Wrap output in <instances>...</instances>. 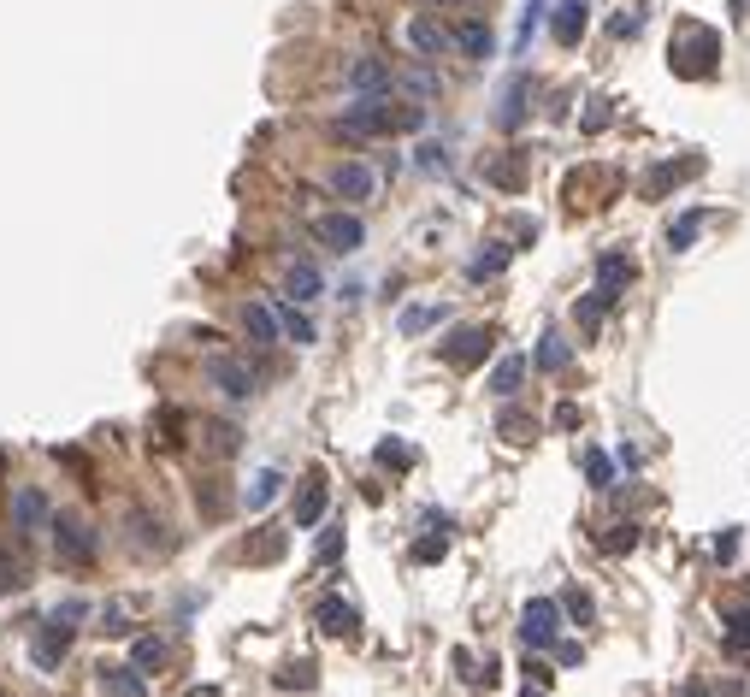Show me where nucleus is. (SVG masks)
Listing matches in <instances>:
<instances>
[{"label": "nucleus", "instance_id": "nucleus-1", "mask_svg": "<svg viewBox=\"0 0 750 697\" xmlns=\"http://www.w3.org/2000/svg\"><path fill=\"white\" fill-rule=\"evenodd\" d=\"M668 60L680 77H709L715 60H721V36L715 30H703V24H686L680 36H674V48H668Z\"/></svg>", "mask_w": 750, "mask_h": 697}, {"label": "nucleus", "instance_id": "nucleus-2", "mask_svg": "<svg viewBox=\"0 0 750 697\" xmlns=\"http://www.w3.org/2000/svg\"><path fill=\"white\" fill-rule=\"evenodd\" d=\"M48 532H54L60 562H71V568H89V562L101 556V532H95L83 514H54V520H48Z\"/></svg>", "mask_w": 750, "mask_h": 697}, {"label": "nucleus", "instance_id": "nucleus-3", "mask_svg": "<svg viewBox=\"0 0 750 697\" xmlns=\"http://www.w3.org/2000/svg\"><path fill=\"white\" fill-rule=\"evenodd\" d=\"M562 603L556 597H532L526 609H520V644L526 650H556L562 644Z\"/></svg>", "mask_w": 750, "mask_h": 697}, {"label": "nucleus", "instance_id": "nucleus-4", "mask_svg": "<svg viewBox=\"0 0 750 697\" xmlns=\"http://www.w3.org/2000/svg\"><path fill=\"white\" fill-rule=\"evenodd\" d=\"M313 237L331 254H355L367 243V225H361L355 213H319V219H313Z\"/></svg>", "mask_w": 750, "mask_h": 697}, {"label": "nucleus", "instance_id": "nucleus-5", "mask_svg": "<svg viewBox=\"0 0 750 697\" xmlns=\"http://www.w3.org/2000/svg\"><path fill=\"white\" fill-rule=\"evenodd\" d=\"M48 520H54V503H48L42 485H18V491H12V532H18V538L42 532Z\"/></svg>", "mask_w": 750, "mask_h": 697}, {"label": "nucleus", "instance_id": "nucleus-6", "mask_svg": "<svg viewBox=\"0 0 750 697\" xmlns=\"http://www.w3.org/2000/svg\"><path fill=\"white\" fill-rule=\"evenodd\" d=\"M343 83H349V95H390V89H396V71H390V60H378V54H361V60H349Z\"/></svg>", "mask_w": 750, "mask_h": 697}, {"label": "nucleus", "instance_id": "nucleus-7", "mask_svg": "<svg viewBox=\"0 0 750 697\" xmlns=\"http://www.w3.org/2000/svg\"><path fill=\"white\" fill-rule=\"evenodd\" d=\"M207 384L219 396H231V402H249L254 396V373L243 361H231V355H207Z\"/></svg>", "mask_w": 750, "mask_h": 697}, {"label": "nucleus", "instance_id": "nucleus-8", "mask_svg": "<svg viewBox=\"0 0 750 697\" xmlns=\"http://www.w3.org/2000/svg\"><path fill=\"white\" fill-rule=\"evenodd\" d=\"M491 343H497V337H491L485 325H461V331L443 343V361H449V367H479V361L491 355Z\"/></svg>", "mask_w": 750, "mask_h": 697}, {"label": "nucleus", "instance_id": "nucleus-9", "mask_svg": "<svg viewBox=\"0 0 750 697\" xmlns=\"http://www.w3.org/2000/svg\"><path fill=\"white\" fill-rule=\"evenodd\" d=\"M373 190H378V172L367 160H343V166L331 172V195H337V201H373Z\"/></svg>", "mask_w": 750, "mask_h": 697}, {"label": "nucleus", "instance_id": "nucleus-10", "mask_svg": "<svg viewBox=\"0 0 750 697\" xmlns=\"http://www.w3.org/2000/svg\"><path fill=\"white\" fill-rule=\"evenodd\" d=\"M402 36H408V48H414V54H420V60H438L443 48H449V42H455V36H449V30H443L438 18H432V12H414V18H408V24H402Z\"/></svg>", "mask_w": 750, "mask_h": 697}, {"label": "nucleus", "instance_id": "nucleus-11", "mask_svg": "<svg viewBox=\"0 0 750 697\" xmlns=\"http://www.w3.org/2000/svg\"><path fill=\"white\" fill-rule=\"evenodd\" d=\"M313 621H319V633H325V638H343V644H355V638H361V615H355L349 603H337V597H325V603L313 609Z\"/></svg>", "mask_w": 750, "mask_h": 697}, {"label": "nucleus", "instance_id": "nucleus-12", "mask_svg": "<svg viewBox=\"0 0 750 697\" xmlns=\"http://www.w3.org/2000/svg\"><path fill=\"white\" fill-rule=\"evenodd\" d=\"M638 278V260L632 254H621V249H609L603 260H597V290L609 296V302H621V290Z\"/></svg>", "mask_w": 750, "mask_h": 697}, {"label": "nucleus", "instance_id": "nucleus-13", "mask_svg": "<svg viewBox=\"0 0 750 697\" xmlns=\"http://www.w3.org/2000/svg\"><path fill=\"white\" fill-rule=\"evenodd\" d=\"M455 48H461L467 60H491V54H497V36H491L485 18H467V24L455 30Z\"/></svg>", "mask_w": 750, "mask_h": 697}, {"label": "nucleus", "instance_id": "nucleus-14", "mask_svg": "<svg viewBox=\"0 0 750 697\" xmlns=\"http://www.w3.org/2000/svg\"><path fill=\"white\" fill-rule=\"evenodd\" d=\"M284 290H290V302H319V290H325V278H319V266L313 260H296L290 272H284Z\"/></svg>", "mask_w": 750, "mask_h": 697}, {"label": "nucleus", "instance_id": "nucleus-15", "mask_svg": "<svg viewBox=\"0 0 750 697\" xmlns=\"http://www.w3.org/2000/svg\"><path fill=\"white\" fill-rule=\"evenodd\" d=\"M585 12H591V0H562V6H556L550 30H556V42H562V48H573V42L585 36Z\"/></svg>", "mask_w": 750, "mask_h": 697}, {"label": "nucleus", "instance_id": "nucleus-16", "mask_svg": "<svg viewBox=\"0 0 750 697\" xmlns=\"http://www.w3.org/2000/svg\"><path fill=\"white\" fill-rule=\"evenodd\" d=\"M65 644H71V627H60V615H54V621H48V633L30 644V662H36V668H54V662L65 656Z\"/></svg>", "mask_w": 750, "mask_h": 697}, {"label": "nucleus", "instance_id": "nucleus-17", "mask_svg": "<svg viewBox=\"0 0 750 697\" xmlns=\"http://www.w3.org/2000/svg\"><path fill=\"white\" fill-rule=\"evenodd\" d=\"M243 331H249L260 349H272V343H278V331H284V325H278V308H260V302H249V308H243Z\"/></svg>", "mask_w": 750, "mask_h": 697}, {"label": "nucleus", "instance_id": "nucleus-18", "mask_svg": "<svg viewBox=\"0 0 750 697\" xmlns=\"http://www.w3.org/2000/svg\"><path fill=\"white\" fill-rule=\"evenodd\" d=\"M319 514H325V479L308 473V485H302V497H296V532L319 526Z\"/></svg>", "mask_w": 750, "mask_h": 697}, {"label": "nucleus", "instance_id": "nucleus-19", "mask_svg": "<svg viewBox=\"0 0 750 697\" xmlns=\"http://www.w3.org/2000/svg\"><path fill=\"white\" fill-rule=\"evenodd\" d=\"M567 361H573L567 337H562V331H544V337H538V355H532V367H538V373H562Z\"/></svg>", "mask_w": 750, "mask_h": 697}, {"label": "nucleus", "instance_id": "nucleus-20", "mask_svg": "<svg viewBox=\"0 0 750 697\" xmlns=\"http://www.w3.org/2000/svg\"><path fill=\"white\" fill-rule=\"evenodd\" d=\"M526 367H532L526 355H502L497 373H491V396H502V402H508V396H514V390L526 384Z\"/></svg>", "mask_w": 750, "mask_h": 697}, {"label": "nucleus", "instance_id": "nucleus-21", "mask_svg": "<svg viewBox=\"0 0 750 697\" xmlns=\"http://www.w3.org/2000/svg\"><path fill=\"white\" fill-rule=\"evenodd\" d=\"M526 95H532V83H526V77H514V83L502 89V107H497V125L502 130H520V119H526Z\"/></svg>", "mask_w": 750, "mask_h": 697}, {"label": "nucleus", "instance_id": "nucleus-22", "mask_svg": "<svg viewBox=\"0 0 750 697\" xmlns=\"http://www.w3.org/2000/svg\"><path fill=\"white\" fill-rule=\"evenodd\" d=\"M691 172H703V160H697V154H691V160H680V166H656V172L644 178V195H668L674 184H686Z\"/></svg>", "mask_w": 750, "mask_h": 697}, {"label": "nucleus", "instance_id": "nucleus-23", "mask_svg": "<svg viewBox=\"0 0 750 697\" xmlns=\"http://www.w3.org/2000/svg\"><path fill=\"white\" fill-rule=\"evenodd\" d=\"M278 325H284V337H290L296 349H308L313 337H319V331H313V319L302 314V302H278Z\"/></svg>", "mask_w": 750, "mask_h": 697}, {"label": "nucleus", "instance_id": "nucleus-24", "mask_svg": "<svg viewBox=\"0 0 750 697\" xmlns=\"http://www.w3.org/2000/svg\"><path fill=\"white\" fill-rule=\"evenodd\" d=\"M278 491H284V473H278V467H266V473L254 479L249 491H243V508H249V514H260V508L278 503Z\"/></svg>", "mask_w": 750, "mask_h": 697}, {"label": "nucleus", "instance_id": "nucleus-25", "mask_svg": "<svg viewBox=\"0 0 750 697\" xmlns=\"http://www.w3.org/2000/svg\"><path fill=\"white\" fill-rule=\"evenodd\" d=\"M703 225H709V213H703V207H691V213H680V219L668 225V249H674V254H686L691 243H697V231H703Z\"/></svg>", "mask_w": 750, "mask_h": 697}, {"label": "nucleus", "instance_id": "nucleus-26", "mask_svg": "<svg viewBox=\"0 0 750 697\" xmlns=\"http://www.w3.org/2000/svg\"><path fill=\"white\" fill-rule=\"evenodd\" d=\"M402 89H408V95H414V101H420V107H426V101H432V95H438L443 83H438V71H432V65L420 60V65H408V71H402Z\"/></svg>", "mask_w": 750, "mask_h": 697}, {"label": "nucleus", "instance_id": "nucleus-27", "mask_svg": "<svg viewBox=\"0 0 750 697\" xmlns=\"http://www.w3.org/2000/svg\"><path fill=\"white\" fill-rule=\"evenodd\" d=\"M508 254H514V249H502V243H485V254H473V266H467V278H473V284H485V278H497L502 266H508Z\"/></svg>", "mask_w": 750, "mask_h": 697}, {"label": "nucleus", "instance_id": "nucleus-28", "mask_svg": "<svg viewBox=\"0 0 750 697\" xmlns=\"http://www.w3.org/2000/svg\"><path fill=\"white\" fill-rule=\"evenodd\" d=\"M130 668H136V674H160V668H166V644H160V638H136Z\"/></svg>", "mask_w": 750, "mask_h": 697}, {"label": "nucleus", "instance_id": "nucleus-29", "mask_svg": "<svg viewBox=\"0 0 750 697\" xmlns=\"http://www.w3.org/2000/svg\"><path fill=\"white\" fill-rule=\"evenodd\" d=\"M438 319H443V308H432V302H414V308H402V319H396V325H402V337H420V331H432Z\"/></svg>", "mask_w": 750, "mask_h": 697}, {"label": "nucleus", "instance_id": "nucleus-30", "mask_svg": "<svg viewBox=\"0 0 750 697\" xmlns=\"http://www.w3.org/2000/svg\"><path fill=\"white\" fill-rule=\"evenodd\" d=\"M101 692L107 697H142V680H136V668H101Z\"/></svg>", "mask_w": 750, "mask_h": 697}, {"label": "nucleus", "instance_id": "nucleus-31", "mask_svg": "<svg viewBox=\"0 0 750 697\" xmlns=\"http://www.w3.org/2000/svg\"><path fill=\"white\" fill-rule=\"evenodd\" d=\"M585 479H591L597 491H615V461H609L603 449H585Z\"/></svg>", "mask_w": 750, "mask_h": 697}, {"label": "nucleus", "instance_id": "nucleus-32", "mask_svg": "<svg viewBox=\"0 0 750 697\" xmlns=\"http://www.w3.org/2000/svg\"><path fill=\"white\" fill-rule=\"evenodd\" d=\"M597 550H609V556H626V550H638V526H632V520L609 526V532L597 538Z\"/></svg>", "mask_w": 750, "mask_h": 697}, {"label": "nucleus", "instance_id": "nucleus-33", "mask_svg": "<svg viewBox=\"0 0 750 697\" xmlns=\"http://www.w3.org/2000/svg\"><path fill=\"white\" fill-rule=\"evenodd\" d=\"M378 461L396 467V473H408V467H414V449L402 444V438H384V444H378Z\"/></svg>", "mask_w": 750, "mask_h": 697}, {"label": "nucleus", "instance_id": "nucleus-34", "mask_svg": "<svg viewBox=\"0 0 750 697\" xmlns=\"http://www.w3.org/2000/svg\"><path fill=\"white\" fill-rule=\"evenodd\" d=\"M130 532H136V544H142V550H148V544H154V550H166V538H160L166 526H160V520H148V514H130Z\"/></svg>", "mask_w": 750, "mask_h": 697}, {"label": "nucleus", "instance_id": "nucleus-35", "mask_svg": "<svg viewBox=\"0 0 750 697\" xmlns=\"http://www.w3.org/2000/svg\"><path fill=\"white\" fill-rule=\"evenodd\" d=\"M727 650H750V609L727 615Z\"/></svg>", "mask_w": 750, "mask_h": 697}, {"label": "nucleus", "instance_id": "nucleus-36", "mask_svg": "<svg viewBox=\"0 0 750 697\" xmlns=\"http://www.w3.org/2000/svg\"><path fill=\"white\" fill-rule=\"evenodd\" d=\"M538 18H544V0H526V18H520V36H514V54L532 42V30H538Z\"/></svg>", "mask_w": 750, "mask_h": 697}, {"label": "nucleus", "instance_id": "nucleus-37", "mask_svg": "<svg viewBox=\"0 0 750 697\" xmlns=\"http://www.w3.org/2000/svg\"><path fill=\"white\" fill-rule=\"evenodd\" d=\"M562 609H567V615H573V621H579V627H591V615H597L585 591H567V597H562Z\"/></svg>", "mask_w": 750, "mask_h": 697}, {"label": "nucleus", "instance_id": "nucleus-38", "mask_svg": "<svg viewBox=\"0 0 750 697\" xmlns=\"http://www.w3.org/2000/svg\"><path fill=\"white\" fill-rule=\"evenodd\" d=\"M420 172H449V154H443V142H420Z\"/></svg>", "mask_w": 750, "mask_h": 697}, {"label": "nucleus", "instance_id": "nucleus-39", "mask_svg": "<svg viewBox=\"0 0 750 697\" xmlns=\"http://www.w3.org/2000/svg\"><path fill=\"white\" fill-rule=\"evenodd\" d=\"M443 550H449V538H420V544H414V562H443Z\"/></svg>", "mask_w": 750, "mask_h": 697}, {"label": "nucleus", "instance_id": "nucleus-40", "mask_svg": "<svg viewBox=\"0 0 750 697\" xmlns=\"http://www.w3.org/2000/svg\"><path fill=\"white\" fill-rule=\"evenodd\" d=\"M739 556V532L727 526V532H715V562H733Z\"/></svg>", "mask_w": 750, "mask_h": 697}, {"label": "nucleus", "instance_id": "nucleus-41", "mask_svg": "<svg viewBox=\"0 0 750 697\" xmlns=\"http://www.w3.org/2000/svg\"><path fill=\"white\" fill-rule=\"evenodd\" d=\"M278 680H284V686H313V662H290Z\"/></svg>", "mask_w": 750, "mask_h": 697}, {"label": "nucleus", "instance_id": "nucleus-42", "mask_svg": "<svg viewBox=\"0 0 750 697\" xmlns=\"http://www.w3.org/2000/svg\"><path fill=\"white\" fill-rule=\"evenodd\" d=\"M638 30H644V12H638V6H632V12H621V18H615V36H638Z\"/></svg>", "mask_w": 750, "mask_h": 697}, {"label": "nucleus", "instance_id": "nucleus-43", "mask_svg": "<svg viewBox=\"0 0 750 697\" xmlns=\"http://www.w3.org/2000/svg\"><path fill=\"white\" fill-rule=\"evenodd\" d=\"M101 621H107V633H130V609H125V603H113Z\"/></svg>", "mask_w": 750, "mask_h": 697}, {"label": "nucleus", "instance_id": "nucleus-44", "mask_svg": "<svg viewBox=\"0 0 750 697\" xmlns=\"http://www.w3.org/2000/svg\"><path fill=\"white\" fill-rule=\"evenodd\" d=\"M213 449L231 455V449H237V426H213Z\"/></svg>", "mask_w": 750, "mask_h": 697}, {"label": "nucleus", "instance_id": "nucleus-45", "mask_svg": "<svg viewBox=\"0 0 750 697\" xmlns=\"http://www.w3.org/2000/svg\"><path fill=\"white\" fill-rule=\"evenodd\" d=\"M609 125V101H591V113H585V130H603Z\"/></svg>", "mask_w": 750, "mask_h": 697}, {"label": "nucleus", "instance_id": "nucleus-46", "mask_svg": "<svg viewBox=\"0 0 750 697\" xmlns=\"http://www.w3.org/2000/svg\"><path fill=\"white\" fill-rule=\"evenodd\" d=\"M6 585H24V573L6 562V544H0V591H6Z\"/></svg>", "mask_w": 750, "mask_h": 697}, {"label": "nucleus", "instance_id": "nucleus-47", "mask_svg": "<svg viewBox=\"0 0 750 697\" xmlns=\"http://www.w3.org/2000/svg\"><path fill=\"white\" fill-rule=\"evenodd\" d=\"M556 662H562V668H573V662H585V650H579V644H567V638H562V644H556Z\"/></svg>", "mask_w": 750, "mask_h": 697}, {"label": "nucleus", "instance_id": "nucleus-48", "mask_svg": "<svg viewBox=\"0 0 750 697\" xmlns=\"http://www.w3.org/2000/svg\"><path fill=\"white\" fill-rule=\"evenodd\" d=\"M680 697H709V692H703V686H680Z\"/></svg>", "mask_w": 750, "mask_h": 697}, {"label": "nucleus", "instance_id": "nucleus-49", "mask_svg": "<svg viewBox=\"0 0 750 697\" xmlns=\"http://www.w3.org/2000/svg\"><path fill=\"white\" fill-rule=\"evenodd\" d=\"M420 6H455V0H420Z\"/></svg>", "mask_w": 750, "mask_h": 697}, {"label": "nucleus", "instance_id": "nucleus-50", "mask_svg": "<svg viewBox=\"0 0 750 697\" xmlns=\"http://www.w3.org/2000/svg\"><path fill=\"white\" fill-rule=\"evenodd\" d=\"M520 697H544V692H532V686H526V692H520Z\"/></svg>", "mask_w": 750, "mask_h": 697}]
</instances>
